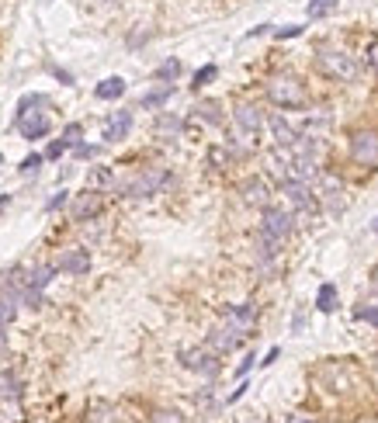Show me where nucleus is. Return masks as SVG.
<instances>
[{
	"label": "nucleus",
	"instance_id": "obj_1",
	"mask_svg": "<svg viewBox=\"0 0 378 423\" xmlns=\"http://www.w3.org/2000/svg\"><path fill=\"white\" fill-rule=\"evenodd\" d=\"M260 125L264 115L257 104H240L233 112V136H229V153H250L260 142Z\"/></svg>",
	"mask_w": 378,
	"mask_h": 423
},
{
	"label": "nucleus",
	"instance_id": "obj_2",
	"mask_svg": "<svg viewBox=\"0 0 378 423\" xmlns=\"http://www.w3.org/2000/svg\"><path fill=\"white\" fill-rule=\"evenodd\" d=\"M316 66L327 73L330 80H340V84H351L357 77V63L351 52L344 49H333V45H319L316 49Z\"/></svg>",
	"mask_w": 378,
	"mask_h": 423
},
{
	"label": "nucleus",
	"instance_id": "obj_3",
	"mask_svg": "<svg viewBox=\"0 0 378 423\" xmlns=\"http://www.w3.org/2000/svg\"><path fill=\"white\" fill-rule=\"evenodd\" d=\"M267 97H271V104H278V108H288V112L305 108V101H309L302 80L292 77V73H278V77L267 80Z\"/></svg>",
	"mask_w": 378,
	"mask_h": 423
},
{
	"label": "nucleus",
	"instance_id": "obj_4",
	"mask_svg": "<svg viewBox=\"0 0 378 423\" xmlns=\"http://www.w3.org/2000/svg\"><path fill=\"white\" fill-rule=\"evenodd\" d=\"M167 181H171V170L149 167V170H139L132 181H125V184H122V194H125V198H149V194H156L160 188H164Z\"/></svg>",
	"mask_w": 378,
	"mask_h": 423
},
{
	"label": "nucleus",
	"instance_id": "obj_5",
	"mask_svg": "<svg viewBox=\"0 0 378 423\" xmlns=\"http://www.w3.org/2000/svg\"><path fill=\"white\" fill-rule=\"evenodd\" d=\"M351 160L364 170H378V132L361 129L351 136Z\"/></svg>",
	"mask_w": 378,
	"mask_h": 423
},
{
	"label": "nucleus",
	"instance_id": "obj_6",
	"mask_svg": "<svg viewBox=\"0 0 378 423\" xmlns=\"http://www.w3.org/2000/svg\"><path fill=\"white\" fill-rule=\"evenodd\" d=\"M181 364L188 368V372H194V375H201V379H215L219 375V354H215L212 347H188V350H181Z\"/></svg>",
	"mask_w": 378,
	"mask_h": 423
},
{
	"label": "nucleus",
	"instance_id": "obj_7",
	"mask_svg": "<svg viewBox=\"0 0 378 423\" xmlns=\"http://www.w3.org/2000/svg\"><path fill=\"white\" fill-rule=\"evenodd\" d=\"M292 226H295V219H292V212H288V208H271V205L264 208V219H260V233H264L267 240H275V243H285V240L292 236Z\"/></svg>",
	"mask_w": 378,
	"mask_h": 423
},
{
	"label": "nucleus",
	"instance_id": "obj_8",
	"mask_svg": "<svg viewBox=\"0 0 378 423\" xmlns=\"http://www.w3.org/2000/svg\"><path fill=\"white\" fill-rule=\"evenodd\" d=\"M281 194L302 219H309L316 212V194H312V188L305 181H281Z\"/></svg>",
	"mask_w": 378,
	"mask_h": 423
},
{
	"label": "nucleus",
	"instance_id": "obj_9",
	"mask_svg": "<svg viewBox=\"0 0 378 423\" xmlns=\"http://www.w3.org/2000/svg\"><path fill=\"white\" fill-rule=\"evenodd\" d=\"M253 323H257V305H253V302L233 305V309H226V316H223V326H229V330H236V333H243V337H250Z\"/></svg>",
	"mask_w": 378,
	"mask_h": 423
},
{
	"label": "nucleus",
	"instance_id": "obj_10",
	"mask_svg": "<svg viewBox=\"0 0 378 423\" xmlns=\"http://www.w3.org/2000/svg\"><path fill=\"white\" fill-rule=\"evenodd\" d=\"M101 208H104L101 194H97V191H84V194H77V201H73V208H70V219H73V222H90V219L101 216Z\"/></svg>",
	"mask_w": 378,
	"mask_h": 423
},
{
	"label": "nucleus",
	"instance_id": "obj_11",
	"mask_svg": "<svg viewBox=\"0 0 378 423\" xmlns=\"http://www.w3.org/2000/svg\"><path fill=\"white\" fill-rule=\"evenodd\" d=\"M56 271H63V274H70V278H80V274H87V271H90V253H87L84 246H70V250L60 257Z\"/></svg>",
	"mask_w": 378,
	"mask_h": 423
},
{
	"label": "nucleus",
	"instance_id": "obj_12",
	"mask_svg": "<svg viewBox=\"0 0 378 423\" xmlns=\"http://www.w3.org/2000/svg\"><path fill=\"white\" fill-rule=\"evenodd\" d=\"M240 194H243L247 205H257V208H267V205H271V188H267L264 177H247V181L240 184Z\"/></svg>",
	"mask_w": 378,
	"mask_h": 423
},
{
	"label": "nucleus",
	"instance_id": "obj_13",
	"mask_svg": "<svg viewBox=\"0 0 378 423\" xmlns=\"http://www.w3.org/2000/svg\"><path fill=\"white\" fill-rule=\"evenodd\" d=\"M18 132L25 139H42L49 132V118L45 112H18Z\"/></svg>",
	"mask_w": 378,
	"mask_h": 423
},
{
	"label": "nucleus",
	"instance_id": "obj_14",
	"mask_svg": "<svg viewBox=\"0 0 378 423\" xmlns=\"http://www.w3.org/2000/svg\"><path fill=\"white\" fill-rule=\"evenodd\" d=\"M316 181H319L316 194H319L323 201H327L333 212H340V208H344V201H340V194H344V184H340V177H333V174H319Z\"/></svg>",
	"mask_w": 378,
	"mask_h": 423
},
{
	"label": "nucleus",
	"instance_id": "obj_15",
	"mask_svg": "<svg viewBox=\"0 0 378 423\" xmlns=\"http://www.w3.org/2000/svg\"><path fill=\"white\" fill-rule=\"evenodd\" d=\"M243 340H247V337L236 333V330H229V326H219V330L208 333V347H212L215 354H229V350H236Z\"/></svg>",
	"mask_w": 378,
	"mask_h": 423
},
{
	"label": "nucleus",
	"instance_id": "obj_16",
	"mask_svg": "<svg viewBox=\"0 0 378 423\" xmlns=\"http://www.w3.org/2000/svg\"><path fill=\"white\" fill-rule=\"evenodd\" d=\"M129 129H132V112H115V118H108L101 139L104 142H122L129 136Z\"/></svg>",
	"mask_w": 378,
	"mask_h": 423
},
{
	"label": "nucleus",
	"instance_id": "obj_17",
	"mask_svg": "<svg viewBox=\"0 0 378 423\" xmlns=\"http://www.w3.org/2000/svg\"><path fill=\"white\" fill-rule=\"evenodd\" d=\"M267 125H271V136H275V146H292L302 132L285 118V115H271V118H267Z\"/></svg>",
	"mask_w": 378,
	"mask_h": 423
},
{
	"label": "nucleus",
	"instance_id": "obj_18",
	"mask_svg": "<svg viewBox=\"0 0 378 423\" xmlns=\"http://www.w3.org/2000/svg\"><path fill=\"white\" fill-rule=\"evenodd\" d=\"M171 97H174V87H171V84H164V87H156V90L142 94L139 108H146V112H156V108H164V104H167Z\"/></svg>",
	"mask_w": 378,
	"mask_h": 423
},
{
	"label": "nucleus",
	"instance_id": "obj_19",
	"mask_svg": "<svg viewBox=\"0 0 378 423\" xmlns=\"http://www.w3.org/2000/svg\"><path fill=\"white\" fill-rule=\"evenodd\" d=\"M94 94H97L101 101H118V97L125 94V80H122V77H108V80H101V84L94 87Z\"/></svg>",
	"mask_w": 378,
	"mask_h": 423
},
{
	"label": "nucleus",
	"instance_id": "obj_20",
	"mask_svg": "<svg viewBox=\"0 0 378 423\" xmlns=\"http://www.w3.org/2000/svg\"><path fill=\"white\" fill-rule=\"evenodd\" d=\"M14 316H18V295L8 288V292H0V326H8Z\"/></svg>",
	"mask_w": 378,
	"mask_h": 423
},
{
	"label": "nucleus",
	"instance_id": "obj_21",
	"mask_svg": "<svg viewBox=\"0 0 378 423\" xmlns=\"http://www.w3.org/2000/svg\"><path fill=\"white\" fill-rule=\"evenodd\" d=\"M181 129H184V122L177 115H160V122H156V132L164 136V139H177Z\"/></svg>",
	"mask_w": 378,
	"mask_h": 423
},
{
	"label": "nucleus",
	"instance_id": "obj_22",
	"mask_svg": "<svg viewBox=\"0 0 378 423\" xmlns=\"http://www.w3.org/2000/svg\"><path fill=\"white\" fill-rule=\"evenodd\" d=\"M87 184L97 191V188H112L115 184V170L112 167H94L90 174H87Z\"/></svg>",
	"mask_w": 378,
	"mask_h": 423
},
{
	"label": "nucleus",
	"instance_id": "obj_23",
	"mask_svg": "<svg viewBox=\"0 0 378 423\" xmlns=\"http://www.w3.org/2000/svg\"><path fill=\"white\" fill-rule=\"evenodd\" d=\"M316 309H319V312H333V309H337V285H323V288H319Z\"/></svg>",
	"mask_w": 378,
	"mask_h": 423
},
{
	"label": "nucleus",
	"instance_id": "obj_24",
	"mask_svg": "<svg viewBox=\"0 0 378 423\" xmlns=\"http://www.w3.org/2000/svg\"><path fill=\"white\" fill-rule=\"evenodd\" d=\"M337 11V0H309V18L319 21V18H327Z\"/></svg>",
	"mask_w": 378,
	"mask_h": 423
},
{
	"label": "nucleus",
	"instance_id": "obj_25",
	"mask_svg": "<svg viewBox=\"0 0 378 423\" xmlns=\"http://www.w3.org/2000/svg\"><path fill=\"white\" fill-rule=\"evenodd\" d=\"M21 396V382L14 375H0V399H18Z\"/></svg>",
	"mask_w": 378,
	"mask_h": 423
},
{
	"label": "nucleus",
	"instance_id": "obj_26",
	"mask_svg": "<svg viewBox=\"0 0 378 423\" xmlns=\"http://www.w3.org/2000/svg\"><path fill=\"white\" fill-rule=\"evenodd\" d=\"M194 112H198V118H201V122H212V125H219V122H223V115H219V104H212V101H208V104H198Z\"/></svg>",
	"mask_w": 378,
	"mask_h": 423
},
{
	"label": "nucleus",
	"instance_id": "obj_27",
	"mask_svg": "<svg viewBox=\"0 0 378 423\" xmlns=\"http://www.w3.org/2000/svg\"><path fill=\"white\" fill-rule=\"evenodd\" d=\"M177 77H181V63L177 60H167V63L156 66V80H177Z\"/></svg>",
	"mask_w": 378,
	"mask_h": 423
},
{
	"label": "nucleus",
	"instance_id": "obj_28",
	"mask_svg": "<svg viewBox=\"0 0 378 423\" xmlns=\"http://www.w3.org/2000/svg\"><path fill=\"white\" fill-rule=\"evenodd\" d=\"M42 160H45V153H32V156H25V160H21V174H35L38 167H42Z\"/></svg>",
	"mask_w": 378,
	"mask_h": 423
},
{
	"label": "nucleus",
	"instance_id": "obj_29",
	"mask_svg": "<svg viewBox=\"0 0 378 423\" xmlns=\"http://www.w3.org/2000/svg\"><path fill=\"white\" fill-rule=\"evenodd\" d=\"M215 73H219V70H215L212 63H208V66H201V70L194 73V84H191V87L198 90V87H205V84H212V80H215Z\"/></svg>",
	"mask_w": 378,
	"mask_h": 423
},
{
	"label": "nucleus",
	"instance_id": "obj_30",
	"mask_svg": "<svg viewBox=\"0 0 378 423\" xmlns=\"http://www.w3.org/2000/svg\"><path fill=\"white\" fill-rule=\"evenodd\" d=\"M80 136H84V125H77V122H70L63 129V142H70V146H80Z\"/></svg>",
	"mask_w": 378,
	"mask_h": 423
},
{
	"label": "nucleus",
	"instance_id": "obj_31",
	"mask_svg": "<svg viewBox=\"0 0 378 423\" xmlns=\"http://www.w3.org/2000/svg\"><path fill=\"white\" fill-rule=\"evenodd\" d=\"M153 423H184V416L177 409H160V413H153Z\"/></svg>",
	"mask_w": 378,
	"mask_h": 423
},
{
	"label": "nucleus",
	"instance_id": "obj_32",
	"mask_svg": "<svg viewBox=\"0 0 378 423\" xmlns=\"http://www.w3.org/2000/svg\"><path fill=\"white\" fill-rule=\"evenodd\" d=\"M70 149V142H63V139H56V142H49V149H45V160H60V156Z\"/></svg>",
	"mask_w": 378,
	"mask_h": 423
},
{
	"label": "nucleus",
	"instance_id": "obj_33",
	"mask_svg": "<svg viewBox=\"0 0 378 423\" xmlns=\"http://www.w3.org/2000/svg\"><path fill=\"white\" fill-rule=\"evenodd\" d=\"M364 66L371 70V73H378V38L368 45V52H364Z\"/></svg>",
	"mask_w": 378,
	"mask_h": 423
},
{
	"label": "nucleus",
	"instance_id": "obj_34",
	"mask_svg": "<svg viewBox=\"0 0 378 423\" xmlns=\"http://www.w3.org/2000/svg\"><path fill=\"white\" fill-rule=\"evenodd\" d=\"M354 316H357V320H368V323H378V309L375 305H357Z\"/></svg>",
	"mask_w": 378,
	"mask_h": 423
},
{
	"label": "nucleus",
	"instance_id": "obj_35",
	"mask_svg": "<svg viewBox=\"0 0 378 423\" xmlns=\"http://www.w3.org/2000/svg\"><path fill=\"white\" fill-rule=\"evenodd\" d=\"M208 156H212V167H226V164H229V153H226L223 146H215Z\"/></svg>",
	"mask_w": 378,
	"mask_h": 423
},
{
	"label": "nucleus",
	"instance_id": "obj_36",
	"mask_svg": "<svg viewBox=\"0 0 378 423\" xmlns=\"http://www.w3.org/2000/svg\"><path fill=\"white\" fill-rule=\"evenodd\" d=\"M73 153L80 156V160H94V156L101 153V146H84V142H80V146H73Z\"/></svg>",
	"mask_w": 378,
	"mask_h": 423
},
{
	"label": "nucleus",
	"instance_id": "obj_37",
	"mask_svg": "<svg viewBox=\"0 0 378 423\" xmlns=\"http://www.w3.org/2000/svg\"><path fill=\"white\" fill-rule=\"evenodd\" d=\"M66 198H70V191H56V198H49V205H45V208H49V212H56V208H63V205H66Z\"/></svg>",
	"mask_w": 378,
	"mask_h": 423
},
{
	"label": "nucleus",
	"instance_id": "obj_38",
	"mask_svg": "<svg viewBox=\"0 0 378 423\" xmlns=\"http://www.w3.org/2000/svg\"><path fill=\"white\" fill-rule=\"evenodd\" d=\"M275 35H278V38H295V35H302V28H299V25H288V28H278Z\"/></svg>",
	"mask_w": 378,
	"mask_h": 423
},
{
	"label": "nucleus",
	"instance_id": "obj_39",
	"mask_svg": "<svg viewBox=\"0 0 378 423\" xmlns=\"http://www.w3.org/2000/svg\"><path fill=\"white\" fill-rule=\"evenodd\" d=\"M285 423H316V420H312V416H305V413H292Z\"/></svg>",
	"mask_w": 378,
	"mask_h": 423
},
{
	"label": "nucleus",
	"instance_id": "obj_40",
	"mask_svg": "<svg viewBox=\"0 0 378 423\" xmlns=\"http://www.w3.org/2000/svg\"><path fill=\"white\" fill-rule=\"evenodd\" d=\"M278 354H281V350H278V347H271V350H267V357H264L260 364H275V361H278Z\"/></svg>",
	"mask_w": 378,
	"mask_h": 423
},
{
	"label": "nucleus",
	"instance_id": "obj_41",
	"mask_svg": "<svg viewBox=\"0 0 378 423\" xmlns=\"http://www.w3.org/2000/svg\"><path fill=\"white\" fill-rule=\"evenodd\" d=\"M253 361H257V357H253V354H250V357H247V361H243V364H240V375H247V372H250V364H253Z\"/></svg>",
	"mask_w": 378,
	"mask_h": 423
},
{
	"label": "nucleus",
	"instance_id": "obj_42",
	"mask_svg": "<svg viewBox=\"0 0 378 423\" xmlns=\"http://www.w3.org/2000/svg\"><path fill=\"white\" fill-rule=\"evenodd\" d=\"M8 205H11V194H0V212H4Z\"/></svg>",
	"mask_w": 378,
	"mask_h": 423
},
{
	"label": "nucleus",
	"instance_id": "obj_43",
	"mask_svg": "<svg viewBox=\"0 0 378 423\" xmlns=\"http://www.w3.org/2000/svg\"><path fill=\"white\" fill-rule=\"evenodd\" d=\"M4 340H8V337H4V326H0V347H4Z\"/></svg>",
	"mask_w": 378,
	"mask_h": 423
},
{
	"label": "nucleus",
	"instance_id": "obj_44",
	"mask_svg": "<svg viewBox=\"0 0 378 423\" xmlns=\"http://www.w3.org/2000/svg\"><path fill=\"white\" fill-rule=\"evenodd\" d=\"M371 285H375V292H378V271H375V281H371Z\"/></svg>",
	"mask_w": 378,
	"mask_h": 423
},
{
	"label": "nucleus",
	"instance_id": "obj_45",
	"mask_svg": "<svg viewBox=\"0 0 378 423\" xmlns=\"http://www.w3.org/2000/svg\"><path fill=\"white\" fill-rule=\"evenodd\" d=\"M371 229H375V233H378V219H375V222H371Z\"/></svg>",
	"mask_w": 378,
	"mask_h": 423
},
{
	"label": "nucleus",
	"instance_id": "obj_46",
	"mask_svg": "<svg viewBox=\"0 0 378 423\" xmlns=\"http://www.w3.org/2000/svg\"><path fill=\"white\" fill-rule=\"evenodd\" d=\"M0 164H4V153H0Z\"/></svg>",
	"mask_w": 378,
	"mask_h": 423
}]
</instances>
